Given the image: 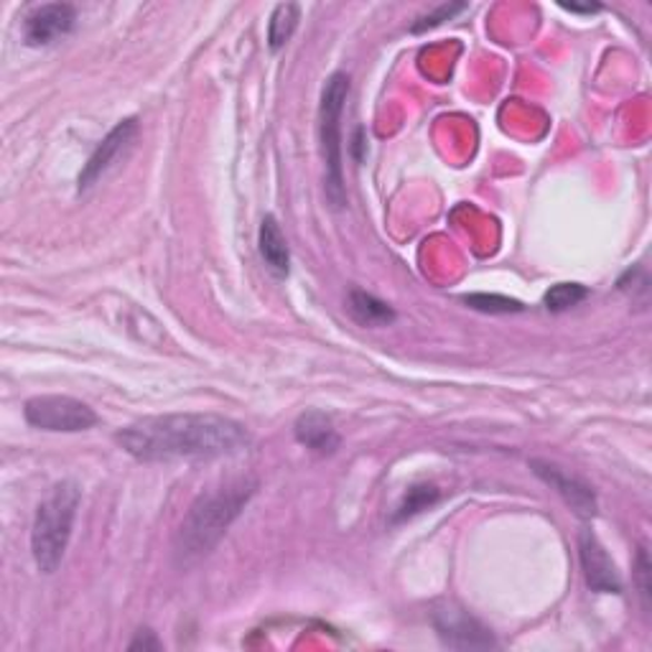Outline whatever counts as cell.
I'll use <instances>...</instances> for the list:
<instances>
[{"instance_id": "obj_12", "label": "cell", "mask_w": 652, "mask_h": 652, "mask_svg": "<svg viewBox=\"0 0 652 652\" xmlns=\"http://www.w3.org/2000/svg\"><path fill=\"white\" fill-rule=\"evenodd\" d=\"M258 250H260L263 263H266L273 276H278V278L288 276V270H290L288 243L284 237V230H280L278 219L273 215L263 217L260 233H258Z\"/></svg>"}, {"instance_id": "obj_19", "label": "cell", "mask_w": 652, "mask_h": 652, "mask_svg": "<svg viewBox=\"0 0 652 652\" xmlns=\"http://www.w3.org/2000/svg\"><path fill=\"white\" fill-rule=\"evenodd\" d=\"M634 576H638V586H640V596H642V606L650 610V556L648 549L642 545L638 553V566H634Z\"/></svg>"}, {"instance_id": "obj_13", "label": "cell", "mask_w": 652, "mask_h": 652, "mask_svg": "<svg viewBox=\"0 0 652 652\" xmlns=\"http://www.w3.org/2000/svg\"><path fill=\"white\" fill-rule=\"evenodd\" d=\"M347 312L359 326H369V329L391 326L395 319H398L391 304H385L383 298L367 294V290H363V288H352L349 290Z\"/></svg>"}, {"instance_id": "obj_4", "label": "cell", "mask_w": 652, "mask_h": 652, "mask_svg": "<svg viewBox=\"0 0 652 652\" xmlns=\"http://www.w3.org/2000/svg\"><path fill=\"white\" fill-rule=\"evenodd\" d=\"M349 95V77L334 72L326 79L319 102V140L324 158V191L334 209L347 205L345 174H342V112Z\"/></svg>"}, {"instance_id": "obj_21", "label": "cell", "mask_w": 652, "mask_h": 652, "mask_svg": "<svg viewBox=\"0 0 652 652\" xmlns=\"http://www.w3.org/2000/svg\"><path fill=\"white\" fill-rule=\"evenodd\" d=\"M561 8H566V11H571V13H596V11H602V6H596V3H586V6L561 3Z\"/></svg>"}, {"instance_id": "obj_20", "label": "cell", "mask_w": 652, "mask_h": 652, "mask_svg": "<svg viewBox=\"0 0 652 652\" xmlns=\"http://www.w3.org/2000/svg\"><path fill=\"white\" fill-rule=\"evenodd\" d=\"M128 650H161V642L156 640V632L151 630H138L136 640L130 642Z\"/></svg>"}, {"instance_id": "obj_10", "label": "cell", "mask_w": 652, "mask_h": 652, "mask_svg": "<svg viewBox=\"0 0 652 652\" xmlns=\"http://www.w3.org/2000/svg\"><path fill=\"white\" fill-rule=\"evenodd\" d=\"M531 470L537 480H543L551 490H556L559 495L563 497V502H566V505L574 510L576 515H581V517L596 515V495L586 482L571 477V474L563 472L559 464H551L545 460H533Z\"/></svg>"}, {"instance_id": "obj_16", "label": "cell", "mask_w": 652, "mask_h": 652, "mask_svg": "<svg viewBox=\"0 0 652 652\" xmlns=\"http://www.w3.org/2000/svg\"><path fill=\"white\" fill-rule=\"evenodd\" d=\"M586 296H589L586 286H581V284H556L549 290V294H545L543 304H545V308H549V312L563 314V312H569V308L579 306Z\"/></svg>"}, {"instance_id": "obj_14", "label": "cell", "mask_w": 652, "mask_h": 652, "mask_svg": "<svg viewBox=\"0 0 652 652\" xmlns=\"http://www.w3.org/2000/svg\"><path fill=\"white\" fill-rule=\"evenodd\" d=\"M298 21H302V8L296 3H280L273 8L268 21V47L273 51L284 49L290 37H294Z\"/></svg>"}, {"instance_id": "obj_5", "label": "cell", "mask_w": 652, "mask_h": 652, "mask_svg": "<svg viewBox=\"0 0 652 652\" xmlns=\"http://www.w3.org/2000/svg\"><path fill=\"white\" fill-rule=\"evenodd\" d=\"M23 418L29 426L51 434H79L97 426V413L90 405L69 395H39L26 401Z\"/></svg>"}, {"instance_id": "obj_3", "label": "cell", "mask_w": 652, "mask_h": 652, "mask_svg": "<svg viewBox=\"0 0 652 652\" xmlns=\"http://www.w3.org/2000/svg\"><path fill=\"white\" fill-rule=\"evenodd\" d=\"M79 502H82V490L75 482L55 484L39 502L31 527V553L41 574H55L61 566L75 531Z\"/></svg>"}, {"instance_id": "obj_2", "label": "cell", "mask_w": 652, "mask_h": 652, "mask_svg": "<svg viewBox=\"0 0 652 652\" xmlns=\"http://www.w3.org/2000/svg\"><path fill=\"white\" fill-rule=\"evenodd\" d=\"M255 490H258V482L243 477L194 500L187 517L181 520L179 533H176V556L179 561L191 563L207 556L230 531V525L240 517L243 510L248 507Z\"/></svg>"}, {"instance_id": "obj_1", "label": "cell", "mask_w": 652, "mask_h": 652, "mask_svg": "<svg viewBox=\"0 0 652 652\" xmlns=\"http://www.w3.org/2000/svg\"><path fill=\"white\" fill-rule=\"evenodd\" d=\"M118 444L138 462L223 460L250 446L240 421L217 413H166L118 431Z\"/></svg>"}, {"instance_id": "obj_6", "label": "cell", "mask_w": 652, "mask_h": 652, "mask_svg": "<svg viewBox=\"0 0 652 652\" xmlns=\"http://www.w3.org/2000/svg\"><path fill=\"white\" fill-rule=\"evenodd\" d=\"M431 624L446 648L452 650H492L497 640L487 624L470 614L456 602H438L431 610Z\"/></svg>"}, {"instance_id": "obj_8", "label": "cell", "mask_w": 652, "mask_h": 652, "mask_svg": "<svg viewBox=\"0 0 652 652\" xmlns=\"http://www.w3.org/2000/svg\"><path fill=\"white\" fill-rule=\"evenodd\" d=\"M579 559L584 569L586 586L596 594H622V579L616 574L614 561L592 531L579 535Z\"/></svg>"}, {"instance_id": "obj_18", "label": "cell", "mask_w": 652, "mask_h": 652, "mask_svg": "<svg viewBox=\"0 0 652 652\" xmlns=\"http://www.w3.org/2000/svg\"><path fill=\"white\" fill-rule=\"evenodd\" d=\"M462 11H466V3H444V6H438L434 13L421 16V19L411 26V31L423 33L428 29H436V26H442L444 21H452L454 16H460Z\"/></svg>"}, {"instance_id": "obj_7", "label": "cell", "mask_w": 652, "mask_h": 652, "mask_svg": "<svg viewBox=\"0 0 652 652\" xmlns=\"http://www.w3.org/2000/svg\"><path fill=\"white\" fill-rule=\"evenodd\" d=\"M136 136H138V120L136 118L120 120L118 126L102 138V144L95 148L92 156L87 158L85 169L82 174H79V191H87L90 187H95V184L118 164V158L126 154V148H130Z\"/></svg>"}, {"instance_id": "obj_9", "label": "cell", "mask_w": 652, "mask_h": 652, "mask_svg": "<svg viewBox=\"0 0 652 652\" xmlns=\"http://www.w3.org/2000/svg\"><path fill=\"white\" fill-rule=\"evenodd\" d=\"M77 11L69 3H47L33 8L23 21V39L29 47H49L75 29Z\"/></svg>"}, {"instance_id": "obj_15", "label": "cell", "mask_w": 652, "mask_h": 652, "mask_svg": "<svg viewBox=\"0 0 652 652\" xmlns=\"http://www.w3.org/2000/svg\"><path fill=\"white\" fill-rule=\"evenodd\" d=\"M438 497H442V492H438L436 484H413V487L403 495L398 510L393 513V523H403V520L423 513V510L436 505Z\"/></svg>"}, {"instance_id": "obj_11", "label": "cell", "mask_w": 652, "mask_h": 652, "mask_svg": "<svg viewBox=\"0 0 652 652\" xmlns=\"http://www.w3.org/2000/svg\"><path fill=\"white\" fill-rule=\"evenodd\" d=\"M294 434H296V442L306 448H312L314 454L329 456L339 448V434L337 428H334L332 418L316 408L304 411L302 416L296 418Z\"/></svg>"}, {"instance_id": "obj_17", "label": "cell", "mask_w": 652, "mask_h": 652, "mask_svg": "<svg viewBox=\"0 0 652 652\" xmlns=\"http://www.w3.org/2000/svg\"><path fill=\"white\" fill-rule=\"evenodd\" d=\"M464 304L474 308V312H482V314H520L525 308L523 304L515 302V298L497 296V294L464 296Z\"/></svg>"}]
</instances>
